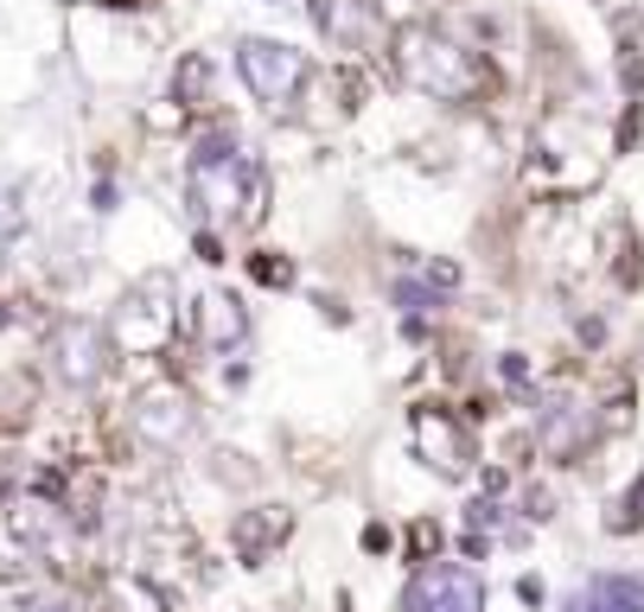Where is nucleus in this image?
<instances>
[{
	"instance_id": "f257e3e1",
	"label": "nucleus",
	"mask_w": 644,
	"mask_h": 612,
	"mask_svg": "<svg viewBox=\"0 0 644 612\" xmlns=\"http://www.w3.org/2000/svg\"><path fill=\"white\" fill-rule=\"evenodd\" d=\"M396 64H402V76H409L415 90H435V96H472L479 90V64L453 39L428 32V26H409L396 39Z\"/></svg>"
},
{
	"instance_id": "f03ea898",
	"label": "nucleus",
	"mask_w": 644,
	"mask_h": 612,
	"mask_svg": "<svg viewBox=\"0 0 644 612\" xmlns=\"http://www.w3.org/2000/svg\"><path fill=\"white\" fill-rule=\"evenodd\" d=\"M185 192H192V211L205 224H224V217H243L249 224V211H236L243 204V153H236V141H205V147L192 153Z\"/></svg>"
},
{
	"instance_id": "7ed1b4c3",
	"label": "nucleus",
	"mask_w": 644,
	"mask_h": 612,
	"mask_svg": "<svg viewBox=\"0 0 644 612\" xmlns=\"http://www.w3.org/2000/svg\"><path fill=\"white\" fill-rule=\"evenodd\" d=\"M236 71H243V83L268 109H294L300 102V83H307V58L294 45H275V39H243L236 45Z\"/></svg>"
},
{
	"instance_id": "20e7f679",
	"label": "nucleus",
	"mask_w": 644,
	"mask_h": 612,
	"mask_svg": "<svg viewBox=\"0 0 644 612\" xmlns=\"http://www.w3.org/2000/svg\"><path fill=\"white\" fill-rule=\"evenodd\" d=\"M409 612H479V581L466 568H428L409 586Z\"/></svg>"
},
{
	"instance_id": "39448f33",
	"label": "nucleus",
	"mask_w": 644,
	"mask_h": 612,
	"mask_svg": "<svg viewBox=\"0 0 644 612\" xmlns=\"http://www.w3.org/2000/svg\"><path fill=\"white\" fill-rule=\"evenodd\" d=\"M58 377L90 389V382L103 377V332L96 326H64L58 332Z\"/></svg>"
},
{
	"instance_id": "423d86ee",
	"label": "nucleus",
	"mask_w": 644,
	"mask_h": 612,
	"mask_svg": "<svg viewBox=\"0 0 644 612\" xmlns=\"http://www.w3.org/2000/svg\"><path fill=\"white\" fill-rule=\"evenodd\" d=\"M134 428L147 434V440H160V447H180L185 434H192V415H185V402H166V396H154V402H141Z\"/></svg>"
},
{
	"instance_id": "0eeeda50",
	"label": "nucleus",
	"mask_w": 644,
	"mask_h": 612,
	"mask_svg": "<svg viewBox=\"0 0 644 612\" xmlns=\"http://www.w3.org/2000/svg\"><path fill=\"white\" fill-rule=\"evenodd\" d=\"M211 306V338L217 345H236L243 338V313H236V300H205Z\"/></svg>"
},
{
	"instance_id": "6e6552de",
	"label": "nucleus",
	"mask_w": 644,
	"mask_h": 612,
	"mask_svg": "<svg viewBox=\"0 0 644 612\" xmlns=\"http://www.w3.org/2000/svg\"><path fill=\"white\" fill-rule=\"evenodd\" d=\"M568 612H632V600H625L619 586H587V593H581Z\"/></svg>"
},
{
	"instance_id": "1a4fd4ad",
	"label": "nucleus",
	"mask_w": 644,
	"mask_h": 612,
	"mask_svg": "<svg viewBox=\"0 0 644 612\" xmlns=\"http://www.w3.org/2000/svg\"><path fill=\"white\" fill-rule=\"evenodd\" d=\"M20 224H27V204H20L13 185H0V236H13Z\"/></svg>"
}]
</instances>
